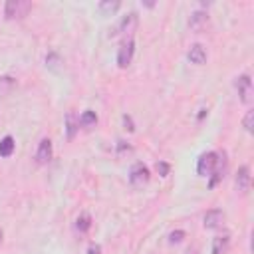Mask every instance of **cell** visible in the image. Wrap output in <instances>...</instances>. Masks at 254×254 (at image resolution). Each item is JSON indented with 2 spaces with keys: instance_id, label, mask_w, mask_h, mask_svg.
I'll return each mask as SVG.
<instances>
[{
  "instance_id": "1",
  "label": "cell",
  "mask_w": 254,
  "mask_h": 254,
  "mask_svg": "<svg viewBox=\"0 0 254 254\" xmlns=\"http://www.w3.org/2000/svg\"><path fill=\"white\" fill-rule=\"evenodd\" d=\"M32 10V4L26 0H8L4 4V16L6 20H22Z\"/></svg>"
},
{
  "instance_id": "2",
  "label": "cell",
  "mask_w": 254,
  "mask_h": 254,
  "mask_svg": "<svg viewBox=\"0 0 254 254\" xmlns=\"http://www.w3.org/2000/svg\"><path fill=\"white\" fill-rule=\"evenodd\" d=\"M137 22H139V18H137L135 12L125 14V16L117 22V26H115V30L111 32V36H125V40H129L131 34L135 32V28H137Z\"/></svg>"
},
{
  "instance_id": "3",
  "label": "cell",
  "mask_w": 254,
  "mask_h": 254,
  "mask_svg": "<svg viewBox=\"0 0 254 254\" xmlns=\"http://www.w3.org/2000/svg\"><path fill=\"white\" fill-rule=\"evenodd\" d=\"M216 159H218V151H206L198 157L196 161V173L200 177H210L214 167H216Z\"/></svg>"
},
{
  "instance_id": "4",
  "label": "cell",
  "mask_w": 254,
  "mask_h": 254,
  "mask_svg": "<svg viewBox=\"0 0 254 254\" xmlns=\"http://www.w3.org/2000/svg\"><path fill=\"white\" fill-rule=\"evenodd\" d=\"M151 179V173H149V167L143 165V163H135L129 171V183L135 187V189H143Z\"/></svg>"
},
{
  "instance_id": "5",
  "label": "cell",
  "mask_w": 254,
  "mask_h": 254,
  "mask_svg": "<svg viewBox=\"0 0 254 254\" xmlns=\"http://www.w3.org/2000/svg\"><path fill=\"white\" fill-rule=\"evenodd\" d=\"M234 87H236V91H238L242 103H250V101H252V79H250L248 73L238 75L236 81H234Z\"/></svg>"
},
{
  "instance_id": "6",
  "label": "cell",
  "mask_w": 254,
  "mask_h": 254,
  "mask_svg": "<svg viewBox=\"0 0 254 254\" xmlns=\"http://www.w3.org/2000/svg\"><path fill=\"white\" fill-rule=\"evenodd\" d=\"M133 54H135V42H133V38H129L117 50V65L119 67H127L131 64V60H133Z\"/></svg>"
},
{
  "instance_id": "7",
  "label": "cell",
  "mask_w": 254,
  "mask_h": 254,
  "mask_svg": "<svg viewBox=\"0 0 254 254\" xmlns=\"http://www.w3.org/2000/svg\"><path fill=\"white\" fill-rule=\"evenodd\" d=\"M224 218L226 216H224V212L220 208H210V210L204 212L202 224H204V228H220L224 224Z\"/></svg>"
},
{
  "instance_id": "8",
  "label": "cell",
  "mask_w": 254,
  "mask_h": 254,
  "mask_svg": "<svg viewBox=\"0 0 254 254\" xmlns=\"http://www.w3.org/2000/svg\"><path fill=\"white\" fill-rule=\"evenodd\" d=\"M50 159H52V141L42 139L38 145V151H36V161L40 165H46V163H50Z\"/></svg>"
},
{
  "instance_id": "9",
  "label": "cell",
  "mask_w": 254,
  "mask_h": 254,
  "mask_svg": "<svg viewBox=\"0 0 254 254\" xmlns=\"http://www.w3.org/2000/svg\"><path fill=\"white\" fill-rule=\"evenodd\" d=\"M234 183H236V189H238L240 192H246V190H248V187H250V167H248V165H242V167L238 169Z\"/></svg>"
},
{
  "instance_id": "10",
  "label": "cell",
  "mask_w": 254,
  "mask_h": 254,
  "mask_svg": "<svg viewBox=\"0 0 254 254\" xmlns=\"http://www.w3.org/2000/svg\"><path fill=\"white\" fill-rule=\"evenodd\" d=\"M187 58H189L190 64L202 65V64L206 62V52H204V48H202L200 44H192L190 50H189V54H187Z\"/></svg>"
},
{
  "instance_id": "11",
  "label": "cell",
  "mask_w": 254,
  "mask_h": 254,
  "mask_svg": "<svg viewBox=\"0 0 254 254\" xmlns=\"http://www.w3.org/2000/svg\"><path fill=\"white\" fill-rule=\"evenodd\" d=\"M230 248V236L228 234H222V236H216L212 240V254H226Z\"/></svg>"
},
{
  "instance_id": "12",
  "label": "cell",
  "mask_w": 254,
  "mask_h": 254,
  "mask_svg": "<svg viewBox=\"0 0 254 254\" xmlns=\"http://www.w3.org/2000/svg\"><path fill=\"white\" fill-rule=\"evenodd\" d=\"M206 22H208V14H206V12H202V10L192 12V14H190V18H189V26H190L192 30H200Z\"/></svg>"
},
{
  "instance_id": "13",
  "label": "cell",
  "mask_w": 254,
  "mask_h": 254,
  "mask_svg": "<svg viewBox=\"0 0 254 254\" xmlns=\"http://www.w3.org/2000/svg\"><path fill=\"white\" fill-rule=\"evenodd\" d=\"M119 2L117 0H103V2H99L97 4V10H99V14L101 16H113L117 10H119Z\"/></svg>"
},
{
  "instance_id": "14",
  "label": "cell",
  "mask_w": 254,
  "mask_h": 254,
  "mask_svg": "<svg viewBox=\"0 0 254 254\" xmlns=\"http://www.w3.org/2000/svg\"><path fill=\"white\" fill-rule=\"evenodd\" d=\"M95 123H97V115H95V111L85 109V111L79 115V125H81L83 129H91V127H95Z\"/></svg>"
},
{
  "instance_id": "15",
  "label": "cell",
  "mask_w": 254,
  "mask_h": 254,
  "mask_svg": "<svg viewBox=\"0 0 254 254\" xmlns=\"http://www.w3.org/2000/svg\"><path fill=\"white\" fill-rule=\"evenodd\" d=\"M91 228V216L87 214V212H81L77 218H75V230L79 232V234H83V232H87Z\"/></svg>"
},
{
  "instance_id": "16",
  "label": "cell",
  "mask_w": 254,
  "mask_h": 254,
  "mask_svg": "<svg viewBox=\"0 0 254 254\" xmlns=\"http://www.w3.org/2000/svg\"><path fill=\"white\" fill-rule=\"evenodd\" d=\"M16 87V79L10 75H2L0 77V97H6L12 89Z\"/></svg>"
},
{
  "instance_id": "17",
  "label": "cell",
  "mask_w": 254,
  "mask_h": 254,
  "mask_svg": "<svg viewBox=\"0 0 254 254\" xmlns=\"http://www.w3.org/2000/svg\"><path fill=\"white\" fill-rule=\"evenodd\" d=\"M14 147H16L14 139H12L10 135H6V137L0 141V157H10V155L14 153Z\"/></svg>"
},
{
  "instance_id": "18",
  "label": "cell",
  "mask_w": 254,
  "mask_h": 254,
  "mask_svg": "<svg viewBox=\"0 0 254 254\" xmlns=\"http://www.w3.org/2000/svg\"><path fill=\"white\" fill-rule=\"evenodd\" d=\"M77 127H79V117H77V121H75V115H73V113H67V115H65V129H67V139H73V135H75Z\"/></svg>"
},
{
  "instance_id": "19",
  "label": "cell",
  "mask_w": 254,
  "mask_h": 254,
  "mask_svg": "<svg viewBox=\"0 0 254 254\" xmlns=\"http://www.w3.org/2000/svg\"><path fill=\"white\" fill-rule=\"evenodd\" d=\"M46 65H48L50 69H58V67L62 65V58H60L56 52H50V54L46 56Z\"/></svg>"
},
{
  "instance_id": "20",
  "label": "cell",
  "mask_w": 254,
  "mask_h": 254,
  "mask_svg": "<svg viewBox=\"0 0 254 254\" xmlns=\"http://www.w3.org/2000/svg\"><path fill=\"white\" fill-rule=\"evenodd\" d=\"M252 119H254V111L250 109V111H246V115H244V119H242V125H244V129H246L248 133H252Z\"/></svg>"
},
{
  "instance_id": "21",
  "label": "cell",
  "mask_w": 254,
  "mask_h": 254,
  "mask_svg": "<svg viewBox=\"0 0 254 254\" xmlns=\"http://www.w3.org/2000/svg\"><path fill=\"white\" fill-rule=\"evenodd\" d=\"M183 238H185V232H183V230H175V232L169 234V242H171V244H179Z\"/></svg>"
},
{
  "instance_id": "22",
  "label": "cell",
  "mask_w": 254,
  "mask_h": 254,
  "mask_svg": "<svg viewBox=\"0 0 254 254\" xmlns=\"http://www.w3.org/2000/svg\"><path fill=\"white\" fill-rule=\"evenodd\" d=\"M157 171H159L161 177H167V175H169V165L163 163V161H159V163H157Z\"/></svg>"
},
{
  "instance_id": "23",
  "label": "cell",
  "mask_w": 254,
  "mask_h": 254,
  "mask_svg": "<svg viewBox=\"0 0 254 254\" xmlns=\"http://www.w3.org/2000/svg\"><path fill=\"white\" fill-rule=\"evenodd\" d=\"M123 123H125V129H129V131H133L135 127H133V121H131V117L129 115H123Z\"/></svg>"
},
{
  "instance_id": "24",
  "label": "cell",
  "mask_w": 254,
  "mask_h": 254,
  "mask_svg": "<svg viewBox=\"0 0 254 254\" xmlns=\"http://www.w3.org/2000/svg\"><path fill=\"white\" fill-rule=\"evenodd\" d=\"M101 252V246L99 244H91L89 248H87V254H99Z\"/></svg>"
},
{
  "instance_id": "25",
  "label": "cell",
  "mask_w": 254,
  "mask_h": 254,
  "mask_svg": "<svg viewBox=\"0 0 254 254\" xmlns=\"http://www.w3.org/2000/svg\"><path fill=\"white\" fill-rule=\"evenodd\" d=\"M2 236H4V232H2V228H0V242H2Z\"/></svg>"
}]
</instances>
